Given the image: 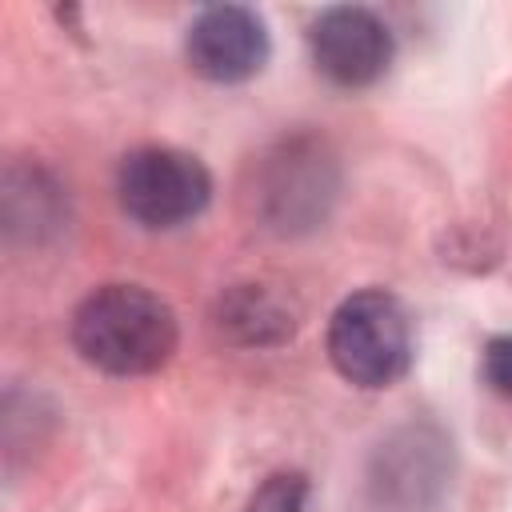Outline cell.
<instances>
[{
	"label": "cell",
	"mask_w": 512,
	"mask_h": 512,
	"mask_svg": "<svg viewBox=\"0 0 512 512\" xmlns=\"http://www.w3.org/2000/svg\"><path fill=\"white\" fill-rule=\"evenodd\" d=\"M312 64L340 88H368L376 84L392 64V32L388 24L368 8H324L312 20L308 32Z\"/></svg>",
	"instance_id": "277c9868"
},
{
	"label": "cell",
	"mask_w": 512,
	"mask_h": 512,
	"mask_svg": "<svg viewBox=\"0 0 512 512\" xmlns=\"http://www.w3.org/2000/svg\"><path fill=\"white\" fill-rule=\"evenodd\" d=\"M480 376H484V384L496 396L512 400V336H492L484 344V352H480Z\"/></svg>",
	"instance_id": "ba28073f"
},
{
	"label": "cell",
	"mask_w": 512,
	"mask_h": 512,
	"mask_svg": "<svg viewBox=\"0 0 512 512\" xmlns=\"http://www.w3.org/2000/svg\"><path fill=\"white\" fill-rule=\"evenodd\" d=\"M176 312L140 284H104L72 312L76 352L108 376H148L176 352Z\"/></svg>",
	"instance_id": "6da1fadb"
},
{
	"label": "cell",
	"mask_w": 512,
	"mask_h": 512,
	"mask_svg": "<svg viewBox=\"0 0 512 512\" xmlns=\"http://www.w3.org/2000/svg\"><path fill=\"white\" fill-rule=\"evenodd\" d=\"M412 316L400 296L360 288L328 320V360L356 388H388L412 368Z\"/></svg>",
	"instance_id": "7a4b0ae2"
},
{
	"label": "cell",
	"mask_w": 512,
	"mask_h": 512,
	"mask_svg": "<svg viewBox=\"0 0 512 512\" xmlns=\"http://www.w3.org/2000/svg\"><path fill=\"white\" fill-rule=\"evenodd\" d=\"M304 492H308L304 476H296V472H276V476H268V480L252 492V500H248L244 512H304Z\"/></svg>",
	"instance_id": "52a82bcc"
},
{
	"label": "cell",
	"mask_w": 512,
	"mask_h": 512,
	"mask_svg": "<svg viewBox=\"0 0 512 512\" xmlns=\"http://www.w3.org/2000/svg\"><path fill=\"white\" fill-rule=\"evenodd\" d=\"M188 64L212 84H240L268 60V28L244 4H212L188 24Z\"/></svg>",
	"instance_id": "5b68a950"
},
{
	"label": "cell",
	"mask_w": 512,
	"mask_h": 512,
	"mask_svg": "<svg viewBox=\"0 0 512 512\" xmlns=\"http://www.w3.org/2000/svg\"><path fill=\"white\" fill-rule=\"evenodd\" d=\"M116 200L140 228H180L212 200L208 168L180 148H136L116 168Z\"/></svg>",
	"instance_id": "3957f363"
},
{
	"label": "cell",
	"mask_w": 512,
	"mask_h": 512,
	"mask_svg": "<svg viewBox=\"0 0 512 512\" xmlns=\"http://www.w3.org/2000/svg\"><path fill=\"white\" fill-rule=\"evenodd\" d=\"M220 328H228L236 340L244 344H276L284 336H292V316L284 312V304H276L264 288H236L224 300V316Z\"/></svg>",
	"instance_id": "8992f818"
}]
</instances>
